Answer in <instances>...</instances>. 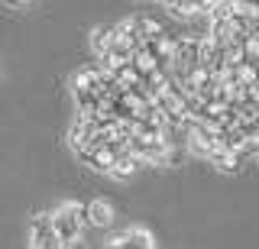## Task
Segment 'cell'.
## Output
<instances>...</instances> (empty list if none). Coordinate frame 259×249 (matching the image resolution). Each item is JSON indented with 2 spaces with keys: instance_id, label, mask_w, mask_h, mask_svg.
I'll list each match as a JSON object with an SVG mask.
<instances>
[{
  "instance_id": "5",
  "label": "cell",
  "mask_w": 259,
  "mask_h": 249,
  "mask_svg": "<svg viewBox=\"0 0 259 249\" xmlns=\"http://www.w3.org/2000/svg\"><path fill=\"white\" fill-rule=\"evenodd\" d=\"M143 165H146V162H143L140 156H136L133 149H123V152H117V162H113L110 178H113V181H130Z\"/></svg>"
},
{
  "instance_id": "4",
  "label": "cell",
  "mask_w": 259,
  "mask_h": 249,
  "mask_svg": "<svg viewBox=\"0 0 259 249\" xmlns=\"http://www.w3.org/2000/svg\"><path fill=\"white\" fill-rule=\"evenodd\" d=\"M120 39V33H117V23H104V26H94L91 29V52L97 55V62L104 59L110 49H113V42Z\"/></svg>"
},
{
  "instance_id": "3",
  "label": "cell",
  "mask_w": 259,
  "mask_h": 249,
  "mask_svg": "<svg viewBox=\"0 0 259 249\" xmlns=\"http://www.w3.org/2000/svg\"><path fill=\"white\" fill-rule=\"evenodd\" d=\"M104 249H156V236L146 227H130L120 230L117 236H110V243Z\"/></svg>"
},
{
  "instance_id": "8",
  "label": "cell",
  "mask_w": 259,
  "mask_h": 249,
  "mask_svg": "<svg viewBox=\"0 0 259 249\" xmlns=\"http://www.w3.org/2000/svg\"><path fill=\"white\" fill-rule=\"evenodd\" d=\"M7 4H13V7H26L29 0H7Z\"/></svg>"
},
{
  "instance_id": "2",
  "label": "cell",
  "mask_w": 259,
  "mask_h": 249,
  "mask_svg": "<svg viewBox=\"0 0 259 249\" xmlns=\"http://www.w3.org/2000/svg\"><path fill=\"white\" fill-rule=\"evenodd\" d=\"M29 249H65L49 214H36L29 220Z\"/></svg>"
},
{
  "instance_id": "6",
  "label": "cell",
  "mask_w": 259,
  "mask_h": 249,
  "mask_svg": "<svg viewBox=\"0 0 259 249\" xmlns=\"http://www.w3.org/2000/svg\"><path fill=\"white\" fill-rule=\"evenodd\" d=\"M88 223L97 227V230L110 227V223H113V204H110V201H104V197L88 201Z\"/></svg>"
},
{
  "instance_id": "1",
  "label": "cell",
  "mask_w": 259,
  "mask_h": 249,
  "mask_svg": "<svg viewBox=\"0 0 259 249\" xmlns=\"http://www.w3.org/2000/svg\"><path fill=\"white\" fill-rule=\"evenodd\" d=\"M49 217H52V227L65 243V249H71L84 236V227H91L88 223V204H81V201H62L49 211Z\"/></svg>"
},
{
  "instance_id": "7",
  "label": "cell",
  "mask_w": 259,
  "mask_h": 249,
  "mask_svg": "<svg viewBox=\"0 0 259 249\" xmlns=\"http://www.w3.org/2000/svg\"><path fill=\"white\" fill-rule=\"evenodd\" d=\"M240 152H233V149H224V146H217L214 152L207 156V165H214V168H221V172H237L240 168Z\"/></svg>"
},
{
  "instance_id": "9",
  "label": "cell",
  "mask_w": 259,
  "mask_h": 249,
  "mask_svg": "<svg viewBox=\"0 0 259 249\" xmlns=\"http://www.w3.org/2000/svg\"><path fill=\"white\" fill-rule=\"evenodd\" d=\"M256 159H259V156H256Z\"/></svg>"
}]
</instances>
